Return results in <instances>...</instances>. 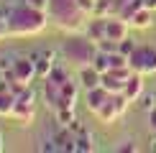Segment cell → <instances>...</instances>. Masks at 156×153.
Here are the masks:
<instances>
[{"label": "cell", "instance_id": "cell-23", "mask_svg": "<svg viewBox=\"0 0 156 153\" xmlns=\"http://www.w3.org/2000/svg\"><path fill=\"white\" fill-rule=\"evenodd\" d=\"M13 59H16V54H0V72H8L13 66Z\"/></svg>", "mask_w": 156, "mask_h": 153}, {"label": "cell", "instance_id": "cell-19", "mask_svg": "<svg viewBox=\"0 0 156 153\" xmlns=\"http://www.w3.org/2000/svg\"><path fill=\"white\" fill-rule=\"evenodd\" d=\"M46 79H51V82H54V84H64V82H69V79H72V76H69V72H67V69H64L62 66V64H56V66L54 69H51V74L46 76Z\"/></svg>", "mask_w": 156, "mask_h": 153}, {"label": "cell", "instance_id": "cell-10", "mask_svg": "<svg viewBox=\"0 0 156 153\" xmlns=\"http://www.w3.org/2000/svg\"><path fill=\"white\" fill-rule=\"evenodd\" d=\"M51 138H54V145H56V151H59V153H77V145H74V133L69 130V127L59 125V130H56Z\"/></svg>", "mask_w": 156, "mask_h": 153}, {"label": "cell", "instance_id": "cell-6", "mask_svg": "<svg viewBox=\"0 0 156 153\" xmlns=\"http://www.w3.org/2000/svg\"><path fill=\"white\" fill-rule=\"evenodd\" d=\"M13 76H16L18 82H26V84H31V82L36 79V64L31 59V54H16V59H13V66H10Z\"/></svg>", "mask_w": 156, "mask_h": 153}, {"label": "cell", "instance_id": "cell-2", "mask_svg": "<svg viewBox=\"0 0 156 153\" xmlns=\"http://www.w3.org/2000/svg\"><path fill=\"white\" fill-rule=\"evenodd\" d=\"M49 21L64 33H74L84 31L87 13L77 5V0H49Z\"/></svg>", "mask_w": 156, "mask_h": 153}, {"label": "cell", "instance_id": "cell-11", "mask_svg": "<svg viewBox=\"0 0 156 153\" xmlns=\"http://www.w3.org/2000/svg\"><path fill=\"white\" fill-rule=\"evenodd\" d=\"M95 115H97V120H100L102 125H113L118 117H123L120 110H118V102H115V94H110V100H108V102H105V105H102Z\"/></svg>", "mask_w": 156, "mask_h": 153}, {"label": "cell", "instance_id": "cell-5", "mask_svg": "<svg viewBox=\"0 0 156 153\" xmlns=\"http://www.w3.org/2000/svg\"><path fill=\"white\" fill-rule=\"evenodd\" d=\"M131 66H133V72H138L144 76L156 74V49L154 46H138L131 54Z\"/></svg>", "mask_w": 156, "mask_h": 153}, {"label": "cell", "instance_id": "cell-25", "mask_svg": "<svg viewBox=\"0 0 156 153\" xmlns=\"http://www.w3.org/2000/svg\"><path fill=\"white\" fill-rule=\"evenodd\" d=\"M28 5H34V8L38 10H49V0H26Z\"/></svg>", "mask_w": 156, "mask_h": 153}, {"label": "cell", "instance_id": "cell-24", "mask_svg": "<svg viewBox=\"0 0 156 153\" xmlns=\"http://www.w3.org/2000/svg\"><path fill=\"white\" fill-rule=\"evenodd\" d=\"M77 5H80V8L87 13V15H92V13H95V5H97V0H77Z\"/></svg>", "mask_w": 156, "mask_h": 153}, {"label": "cell", "instance_id": "cell-26", "mask_svg": "<svg viewBox=\"0 0 156 153\" xmlns=\"http://www.w3.org/2000/svg\"><path fill=\"white\" fill-rule=\"evenodd\" d=\"M146 115H148V127H151V130L156 133V107H154L151 112H146Z\"/></svg>", "mask_w": 156, "mask_h": 153}, {"label": "cell", "instance_id": "cell-3", "mask_svg": "<svg viewBox=\"0 0 156 153\" xmlns=\"http://www.w3.org/2000/svg\"><path fill=\"white\" fill-rule=\"evenodd\" d=\"M97 41L90 38L84 31H74V33H67V38L62 41V54L67 56V61L77 64V66H87V64L95 61L97 56Z\"/></svg>", "mask_w": 156, "mask_h": 153}, {"label": "cell", "instance_id": "cell-13", "mask_svg": "<svg viewBox=\"0 0 156 153\" xmlns=\"http://www.w3.org/2000/svg\"><path fill=\"white\" fill-rule=\"evenodd\" d=\"M84 100H87V110L90 112H97L110 100V92L100 84V87H95V89H87V97H84Z\"/></svg>", "mask_w": 156, "mask_h": 153}, {"label": "cell", "instance_id": "cell-21", "mask_svg": "<svg viewBox=\"0 0 156 153\" xmlns=\"http://www.w3.org/2000/svg\"><path fill=\"white\" fill-rule=\"evenodd\" d=\"M136 49H138V43H136L133 38H123V41H118V51H120V54H126L128 59H131V54H133Z\"/></svg>", "mask_w": 156, "mask_h": 153}, {"label": "cell", "instance_id": "cell-22", "mask_svg": "<svg viewBox=\"0 0 156 153\" xmlns=\"http://www.w3.org/2000/svg\"><path fill=\"white\" fill-rule=\"evenodd\" d=\"M118 151H120V153H136V151H138V143H136L133 138H126V140L118 145Z\"/></svg>", "mask_w": 156, "mask_h": 153}, {"label": "cell", "instance_id": "cell-8", "mask_svg": "<svg viewBox=\"0 0 156 153\" xmlns=\"http://www.w3.org/2000/svg\"><path fill=\"white\" fill-rule=\"evenodd\" d=\"M128 28L131 23L120 15H105V38H113V41H123L128 38Z\"/></svg>", "mask_w": 156, "mask_h": 153}, {"label": "cell", "instance_id": "cell-29", "mask_svg": "<svg viewBox=\"0 0 156 153\" xmlns=\"http://www.w3.org/2000/svg\"><path fill=\"white\" fill-rule=\"evenodd\" d=\"M154 143H156V140H154ZM154 151H156V145H154Z\"/></svg>", "mask_w": 156, "mask_h": 153}, {"label": "cell", "instance_id": "cell-7", "mask_svg": "<svg viewBox=\"0 0 156 153\" xmlns=\"http://www.w3.org/2000/svg\"><path fill=\"white\" fill-rule=\"evenodd\" d=\"M31 59L36 64L38 79H46L51 74V69L56 66V51L54 49H36V51H31Z\"/></svg>", "mask_w": 156, "mask_h": 153}, {"label": "cell", "instance_id": "cell-20", "mask_svg": "<svg viewBox=\"0 0 156 153\" xmlns=\"http://www.w3.org/2000/svg\"><path fill=\"white\" fill-rule=\"evenodd\" d=\"M138 107H141L144 112H151L154 107H156V94H154V92H144V94L138 97Z\"/></svg>", "mask_w": 156, "mask_h": 153}, {"label": "cell", "instance_id": "cell-1", "mask_svg": "<svg viewBox=\"0 0 156 153\" xmlns=\"http://www.w3.org/2000/svg\"><path fill=\"white\" fill-rule=\"evenodd\" d=\"M0 18L8 23L10 36H36L46 28L49 23V10H38L34 5L23 3H10L0 10Z\"/></svg>", "mask_w": 156, "mask_h": 153}, {"label": "cell", "instance_id": "cell-12", "mask_svg": "<svg viewBox=\"0 0 156 153\" xmlns=\"http://www.w3.org/2000/svg\"><path fill=\"white\" fill-rule=\"evenodd\" d=\"M146 89H144V74H138V72H133L131 76L126 79V87H123V94H126L131 102H138V97L144 94Z\"/></svg>", "mask_w": 156, "mask_h": 153}, {"label": "cell", "instance_id": "cell-14", "mask_svg": "<svg viewBox=\"0 0 156 153\" xmlns=\"http://www.w3.org/2000/svg\"><path fill=\"white\" fill-rule=\"evenodd\" d=\"M128 23H131L133 28H138V31H146V28H151V25H154V15H151V10L144 5V8H138L131 15V21H128Z\"/></svg>", "mask_w": 156, "mask_h": 153}, {"label": "cell", "instance_id": "cell-18", "mask_svg": "<svg viewBox=\"0 0 156 153\" xmlns=\"http://www.w3.org/2000/svg\"><path fill=\"white\" fill-rule=\"evenodd\" d=\"M16 107V94L13 92H0V117H10Z\"/></svg>", "mask_w": 156, "mask_h": 153}, {"label": "cell", "instance_id": "cell-17", "mask_svg": "<svg viewBox=\"0 0 156 153\" xmlns=\"http://www.w3.org/2000/svg\"><path fill=\"white\" fill-rule=\"evenodd\" d=\"M56 112V123L64 125V127H69V123L72 120H77V115H74V105H62L59 110H54Z\"/></svg>", "mask_w": 156, "mask_h": 153}, {"label": "cell", "instance_id": "cell-28", "mask_svg": "<svg viewBox=\"0 0 156 153\" xmlns=\"http://www.w3.org/2000/svg\"><path fill=\"white\" fill-rule=\"evenodd\" d=\"M0 79H3V72H0Z\"/></svg>", "mask_w": 156, "mask_h": 153}, {"label": "cell", "instance_id": "cell-16", "mask_svg": "<svg viewBox=\"0 0 156 153\" xmlns=\"http://www.w3.org/2000/svg\"><path fill=\"white\" fill-rule=\"evenodd\" d=\"M74 145H77V153H92L95 151V135L90 130H82L74 135Z\"/></svg>", "mask_w": 156, "mask_h": 153}, {"label": "cell", "instance_id": "cell-15", "mask_svg": "<svg viewBox=\"0 0 156 153\" xmlns=\"http://www.w3.org/2000/svg\"><path fill=\"white\" fill-rule=\"evenodd\" d=\"M102 87H105L110 94H118V92H123V87H126V79H123L120 74H115V72H102Z\"/></svg>", "mask_w": 156, "mask_h": 153}, {"label": "cell", "instance_id": "cell-27", "mask_svg": "<svg viewBox=\"0 0 156 153\" xmlns=\"http://www.w3.org/2000/svg\"><path fill=\"white\" fill-rule=\"evenodd\" d=\"M0 151H5V135L0 133Z\"/></svg>", "mask_w": 156, "mask_h": 153}, {"label": "cell", "instance_id": "cell-4", "mask_svg": "<svg viewBox=\"0 0 156 153\" xmlns=\"http://www.w3.org/2000/svg\"><path fill=\"white\" fill-rule=\"evenodd\" d=\"M10 117L16 120L18 125H31L34 123V117H36V94H34L31 87L26 89L23 94L16 97V107H13Z\"/></svg>", "mask_w": 156, "mask_h": 153}, {"label": "cell", "instance_id": "cell-9", "mask_svg": "<svg viewBox=\"0 0 156 153\" xmlns=\"http://www.w3.org/2000/svg\"><path fill=\"white\" fill-rule=\"evenodd\" d=\"M77 79H80L82 89L87 92V89H95L102 84V72L95 66V64H87V66H80V74H77Z\"/></svg>", "mask_w": 156, "mask_h": 153}]
</instances>
